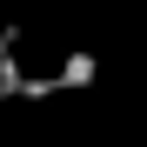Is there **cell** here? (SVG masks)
I'll return each instance as SVG.
<instances>
[{"label":"cell","instance_id":"6da1fadb","mask_svg":"<svg viewBox=\"0 0 147 147\" xmlns=\"http://www.w3.org/2000/svg\"><path fill=\"white\" fill-rule=\"evenodd\" d=\"M20 27H0V100H13L20 87H27V74H20Z\"/></svg>","mask_w":147,"mask_h":147},{"label":"cell","instance_id":"7a4b0ae2","mask_svg":"<svg viewBox=\"0 0 147 147\" xmlns=\"http://www.w3.org/2000/svg\"><path fill=\"white\" fill-rule=\"evenodd\" d=\"M94 74H100L94 54H67V60L54 67V80H60V94H80V87H94Z\"/></svg>","mask_w":147,"mask_h":147}]
</instances>
